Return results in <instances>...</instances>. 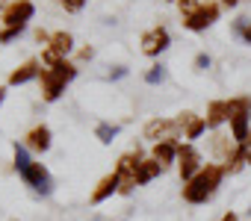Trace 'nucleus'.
Returning <instances> with one entry per match:
<instances>
[{
	"instance_id": "nucleus-1",
	"label": "nucleus",
	"mask_w": 251,
	"mask_h": 221,
	"mask_svg": "<svg viewBox=\"0 0 251 221\" xmlns=\"http://www.w3.org/2000/svg\"><path fill=\"white\" fill-rule=\"evenodd\" d=\"M225 165H219V162H207L186 186H183V200L186 203H207L213 195H216V189L222 186V180H225Z\"/></svg>"
},
{
	"instance_id": "nucleus-2",
	"label": "nucleus",
	"mask_w": 251,
	"mask_h": 221,
	"mask_svg": "<svg viewBox=\"0 0 251 221\" xmlns=\"http://www.w3.org/2000/svg\"><path fill=\"white\" fill-rule=\"evenodd\" d=\"M248 121H251V97L227 100V124H230V136H233L236 145H245L251 139Z\"/></svg>"
},
{
	"instance_id": "nucleus-3",
	"label": "nucleus",
	"mask_w": 251,
	"mask_h": 221,
	"mask_svg": "<svg viewBox=\"0 0 251 221\" xmlns=\"http://www.w3.org/2000/svg\"><path fill=\"white\" fill-rule=\"evenodd\" d=\"M139 162H142V151H139V148H136V151H127V154H121V156H118L115 174H118V180H121V186H118V192H121V195H130V192L139 186V177H136Z\"/></svg>"
},
{
	"instance_id": "nucleus-4",
	"label": "nucleus",
	"mask_w": 251,
	"mask_h": 221,
	"mask_svg": "<svg viewBox=\"0 0 251 221\" xmlns=\"http://www.w3.org/2000/svg\"><path fill=\"white\" fill-rule=\"evenodd\" d=\"M142 136H145L151 145H160V142H177V136H180V124H177V118H154V121L145 124Z\"/></svg>"
},
{
	"instance_id": "nucleus-5",
	"label": "nucleus",
	"mask_w": 251,
	"mask_h": 221,
	"mask_svg": "<svg viewBox=\"0 0 251 221\" xmlns=\"http://www.w3.org/2000/svg\"><path fill=\"white\" fill-rule=\"evenodd\" d=\"M201 168H204V162H201L198 148H195L192 142L177 145V171H180V180H183V183H189Z\"/></svg>"
},
{
	"instance_id": "nucleus-6",
	"label": "nucleus",
	"mask_w": 251,
	"mask_h": 221,
	"mask_svg": "<svg viewBox=\"0 0 251 221\" xmlns=\"http://www.w3.org/2000/svg\"><path fill=\"white\" fill-rule=\"evenodd\" d=\"M36 15V6L33 0H15L3 9V24L6 27H27V21Z\"/></svg>"
},
{
	"instance_id": "nucleus-7",
	"label": "nucleus",
	"mask_w": 251,
	"mask_h": 221,
	"mask_svg": "<svg viewBox=\"0 0 251 221\" xmlns=\"http://www.w3.org/2000/svg\"><path fill=\"white\" fill-rule=\"evenodd\" d=\"M216 21H219V3H201V9L192 18H183V27L192 33H201V30L213 27Z\"/></svg>"
},
{
	"instance_id": "nucleus-8",
	"label": "nucleus",
	"mask_w": 251,
	"mask_h": 221,
	"mask_svg": "<svg viewBox=\"0 0 251 221\" xmlns=\"http://www.w3.org/2000/svg\"><path fill=\"white\" fill-rule=\"evenodd\" d=\"M169 44H172V36H169L166 27H154L142 36V53L145 56H160Z\"/></svg>"
},
{
	"instance_id": "nucleus-9",
	"label": "nucleus",
	"mask_w": 251,
	"mask_h": 221,
	"mask_svg": "<svg viewBox=\"0 0 251 221\" xmlns=\"http://www.w3.org/2000/svg\"><path fill=\"white\" fill-rule=\"evenodd\" d=\"M21 180L33 189V192H39V195H48L53 186H50V174H48V168L42 165V162H33L24 174H21Z\"/></svg>"
},
{
	"instance_id": "nucleus-10",
	"label": "nucleus",
	"mask_w": 251,
	"mask_h": 221,
	"mask_svg": "<svg viewBox=\"0 0 251 221\" xmlns=\"http://www.w3.org/2000/svg\"><path fill=\"white\" fill-rule=\"evenodd\" d=\"M39 80H42V97H45L48 103L59 100V97H62V91H65V86H68V83H65L56 71H50V68H45Z\"/></svg>"
},
{
	"instance_id": "nucleus-11",
	"label": "nucleus",
	"mask_w": 251,
	"mask_h": 221,
	"mask_svg": "<svg viewBox=\"0 0 251 221\" xmlns=\"http://www.w3.org/2000/svg\"><path fill=\"white\" fill-rule=\"evenodd\" d=\"M177 124H180V130H183V139H189V142L201 139V136H204V130H207L204 115H195V112H180Z\"/></svg>"
},
{
	"instance_id": "nucleus-12",
	"label": "nucleus",
	"mask_w": 251,
	"mask_h": 221,
	"mask_svg": "<svg viewBox=\"0 0 251 221\" xmlns=\"http://www.w3.org/2000/svg\"><path fill=\"white\" fill-rule=\"evenodd\" d=\"M36 77H42V62L30 59V62H24L21 68H15V71L9 74V86H21V83H30V80H36Z\"/></svg>"
},
{
	"instance_id": "nucleus-13",
	"label": "nucleus",
	"mask_w": 251,
	"mask_h": 221,
	"mask_svg": "<svg viewBox=\"0 0 251 221\" xmlns=\"http://www.w3.org/2000/svg\"><path fill=\"white\" fill-rule=\"evenodd\" d=\"M204 121H207V130H219V127L227 121V100H213V103L207 106Z\"/></svg>"
},
{
	"instance_id": "nucleus-14",
	"label": "nucleus",
	"mask_w": 251,
	"mask_h": 221,
	"mask_svg": "<svg viewBox=\"0 0 251 221\" xmlns=\"http://www.w3.org/2000/svg\"><path fill=\"white\" fill-rule=\"evenodd\" d=\"M118 186H121V180H118V174L112 171V174H106L100 183H98V189L92 192V203H103L106 198H112L115 192H118Z\"/></svg>"
},
{
	"instance_id": "nucleus-15",
	"label": "nucleus",
	"mask_w": 251,
	"mask_h": 221,
	"mask_svg": "<svg viewBox=\"0 0 251 221\" xmlns=\"http://www.w3.org/2000/svg\"><path fill=\"white\" fill-rule=\"evenodd\" d=\"M27 148H33V151L45 154V151L50 148V127H45V124L33 127V130L27 133Z\"/></svg>"
},
{
	"instance_id": "nucleus-16",
	"label": "nucleus",
	"mask_w": 251,
	"mask_h": 221,
	"mask_svg": "<svg viewBox=\"0 0 251 221\" xmlns=\"http://www.w3.org/2000/svg\"><path fill=\"white\" fill-rule=\"evenodd\" d=\"M151 156L166 168V165H172V162H177V142H160V145H154L151 148Z\"/></svg>"
},
{
	"instance_id": "nucleus-17",
	"label": "nucleus",
	"mask_w": 251,
	"mask_h": 221,
	"mask_svg": "<svg viewBox=\"0 0 251 221\" xmlns=\"http://www.w3.org/2000/svg\"><path fill=\"white\" fill-rule=\"evenodd\" d=\"M163 174V165L154 159V156H148V159H142L139 162V171H136V177H139V186H145V183H151L154 177H160Z\"/></svg>"
},
{
	"instance_id": "nucleus-18",
	"label": "nucleus",
	"mask_w": 251,
	"mask_h": 221,
	"mask_svg": "<svg viewBox=\"0 0 251 221\" xmlns=\"http://www.w3.org/2000/svg\"><path fill=\"white\" fill-rule=\"evenodd\" d=\"M48 47H50V50H56V53L65 59V56L74 50V39H71V33H53V36H50V42H48Z\"/></svg>"
},
{
	"instance_id": "nucleus-19",
	"label": "nucleus",
	"mask_w": 251,
	"mask_h": 221,
	"mask_svg": "<svg viewBox=\"0 0 251 221\" xmlns=\"http://www.w3.org/2000/svg\"><path fill=\"white\" fill-rule=\"evenodd\" d=\"M30 165H33V159L27 154V145H15V168H18V174H24Z\"/></svg>"
},
{
	"instance_id": "nucleus-20",
	"label": "nucleus",
	"mask_w": 251,
	"mask_h": 221,
	"mask_svg": "<svg viewBox=\"0 0 251 221\" xmlns=\"http://www.w3.org/2000/svg\"><path fill=\"white\" fill-rule=\"evenodd\" d=\"M242 165H245V156H242V148H236V151L227 156L225 171H227V174H236V171H242Z\"/></svg>"
},
{
	"instance_id": "nucleus-21",
	"label": "nucleus",
	"mask_w": 251,
	"mask_h": 221,
	"mask_svg": "<svg viewBox=\"0 0 251 221\" xmlns=\"http://www.w3.org/2000/svg\"><path fill=\"white\" fill-rule=\"evenodd\" d=\"M95 136L103 142V145H109L115 136H118V127L115 124H98V130H95Z\"/></svg>"
},
{
	"instance_id": "nucleus-22",
	"label": "nucleus",
	"mask_w": 251,
	"mask_h": 221,
	"mask_svg": "<svg viewBox=\"0 0 251 221\" xmlns=\"http://www.w3.org/2000/svg\"><path fill=\"white\" fill-rule=\"evenodd\" d=\"M177 6H180V15L183 18H192L201 9V0H177Z\"/></svg>"
},
{
	"instance_id": "nucleus-23",
	"label": "nucleus",
	"mask_w": 251,
	"mask_h": 221,
	"mask_svg": "<svg viewBox=\"0 0 251 221\" xmlns=\"http://www.w3.org/2000/svg\"><path fill=\"white\" fill-rule=\"evenodd\" d=\"M166 80V65H154L148 74H145V83L148 86H157V83H163Z\"/></svg>"
},
{
	"instance_id": "nucleus-24",
	"label": "nucleus",
	"mask_w": 251,
	"mask_h": 221,
	"mask_svg": "<svg viewBox=\"0 0 251 221\" xmlns=\"http://www.w3.org/2000/svg\"><path fill=\"white\" fill-rule=\"evenodd\" d=\"M62 6H65V12H80L86 6V0H62Z\"/></svg>"
},
{
	"instance_id": "nucleus-25",
	"label": "nucleus",
	"mask_w": 251,
	"mask_h": 221,
	"mask_svg": "<svg viewBox=\"0 0 251 221\" xmlns=\"http://www.w3.org/2000/svg\"><path fill=\"white\" fill-rule=\"evenodd\" d=\"M210 65H213V62H210L207 53H198V56H195V68H198V71H207Z\"/></svg>"
},
{
	"instance_id": "nucleus-26",
	"label": "nucleus",
	"mask_w": 251,
	"mask_h": 221,
	"mask_svg": "<svg viewBox=\"0 0 251 221\" xmlns=\"http://www.w3.org/2000/svg\"><path fill=\"white\" fill-rule=\"evenodd\" d=\"M242 148V156H245V165H251V139L245 142V145H239Z\"/></svg>"
},
{
	"instance_id": "nucleus-27",
	"label": "nucleus",
	"mask_w": 251,
	"mask_h": 221,
	"mask_svg": "<svg viewBox=\"0 0 251 221\" xmlns=\"http://www.w3.org/2000/svg\"><path fill=\"white\" fill-rule=\"evenodd\" d=\"M109 77H112V80H121V77H127V68H115Z\"/></svg>"
},
{
	"instance_id": "nucleus-28",
	"label": "nucleus",
	"mask_w": 251,
	"mask_h": 221,
	"mask_svg": "<svg viewBox=\"0 0 251 221\" xmlns=\"http://www.w3.org/2000/svg\"><path fill=\"white\" fill-rule=\"evenodd\" d=\"M80 56H83V59H92V56H95V50H92V47H83V50H80Z\"/></svg>"
},
{
	"instance_id": "nucleus-29",
	"label": "nucleus",
	"mask_w": 251,
	"mask_h": 221,
	"mask_svg": "<svg viewBox=\"0 0 251 221\" xmlns=\"http://www.w3.org/2000/svg\"><path fill=\"white\" fill-rule=\"evenodd\" d=\"M242 42H245V44H251V24L245 27V33H242Z\"/></svg>"
},
{
	"instance_id": "nucleus-30",
	"label": "nucleus",
	"mask_w": 251,
	"mask_h": 221,
	"mask_svg": "<svg viewBox=\"0 0 251 221\" xmlns=\"http://www.w3.org/2000/svg\"><path fill=\"white\" fill-rule=\"evenodd\" d=\"M222 221H239V218H236V212H225V215H222Z\"/></svg>"
},
{
	"instance_id": "nucleus-31",
	"label": "nucleus",
	"mask_w": 251,
	"mask_h": 221,
	"mask_svg": "<svg viewBox=\"0 0 251 221\" xmlns=\"http://www.w3.org/2000/svg\"><path fill=\"white\" fill-rule=\"evenodd\" d=\"M236 3H239V0H222V6H227V9H233Z\"/></svg>"
},
{
	"instance_id": "nucleus-32",
	"label": "nucleus",
	"mask_w": 251,
	"mask_h": 221,
	"mask_svg": "<svg viewBox=\"0 0 251 221\" xmlns=\"http://www.w3.org/2000/svg\"><path fill=\"white\" fill-rule=\"evenodd\" d=\"M3 97H6V88H0V103H3Z\"/></svg>"
},
{
	"instance_id": "nucleus-33",
	"label": "nucleus",
	"mask_w": 251,
	"mask_h": 221,
	"mask_svg": "<svg viewBox=\"0 0 251 221\" xmlns=\"http://www.w3.org/2000/svg\"><path fill=\"white\" fill-rule=\"evenodd\" d=\"M0 9H3V0H0Z\"/></svg>"
},
{
	"instance_id": "nucleus-34",
	"label": "nucleus",
	"mask_w": 251,
	"mask_h": 221,
	"mask_svg": "<svg viewBox=\"0 0 251 221\" xmlns=\"http://www.w3.org/2000/svg\"><path fill=\"white\" fill-rule=\"evenodd\" d=\"M0 42H3V33H0Z\"/></svg>"
}]
</instances>
